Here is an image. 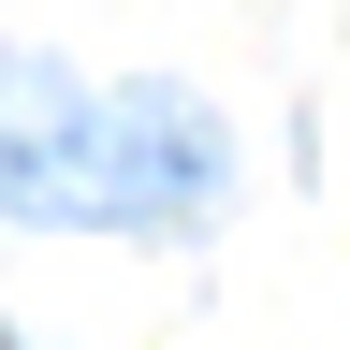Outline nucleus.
Wrapping results in <instances>:
<instances>
[]
</instances>
